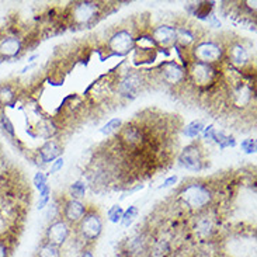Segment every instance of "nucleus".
Masks as SVG:
<instances>
[{"label": "nucleus", "mask_w": 257, "mask_h": 257, "mask_svg": "<svg viewBox=\"0 0 257 257\" xmlns=\"http://www.w3.org/2000/svg\"><path fill=\"white\" fill-rule=\"evenodd\" d=\"M177 200L191 212H204L214 201V193L208 184L202 181H191L184 184L177 193Z\"/></svg>", "instance_id": "1"}, {"label": "nucleus", "mask_w": 257, "mask_h": 257, "mask_svg": "<svg viewBox=\"0 0 257 257\" xmlns=\"http://www.w3.org/2000/svg\"><path fill=\"white\" fill-rule=\"evenodd\" d=\"M190 59L195 62L218 65L225 59V45L212 38H200L188 51Z\"/></svg>", "instance_id": "2"}, {"label": "nucleus", "mask_w": 257, "mask_h": 257, "mask_svg": "<svg viewBox=\"0 0 257 257\" xmlns=\"http://www.w3.org/2000/svg\"><path fill=\"white\" fill-rule=\"evenodd\" d=\"M187 80L195 86L197 89H208L212 87L219 79V68L218 65H208L191 61L188 63L187 68Z\"/></svg>", "instance_id": "3"}, {"label": "nucleus", "mask_w": 257, "mask_h": 257, "mask_svg": "<svg viewBox=\"0 0 257 257\" xmlns=\"http://www.w3.org/2000/svg\"><path fill=\"white\" fill-rule=\"evenodd\" d=\"M103 216L97 208H87V212L76 225V235L83 243H94L103 233Z\"/></svg>", "instance_id": "4"}, {"label": "nucleus", "mask_w": 257, "mask_h": 257, "mask_svg": "<svg viewBox=\"0 0 257 257\" xmlns=\"http://www.w3.org/2000/svg\"><path fill=\"white\" fill-rule=\"evenodd\" d=\"M100 16V5L96 2H76L69 9L70 23L76 27H87Z\"/></svg>", "instance_id": "5"}, {"label": "nucleus", "mask_w": 257, "mask_h": 257, "mask_svg": "<svg viewBox=\"0 0 257 257\" xmlns=\"http://www.w3.org/2000/svg\"><path fill=\"white\" fill-rule=\"evenodd\" d=\"M145 84L146 79L144 73H141L138 70H130L125 75L119 77L115 84V90L121 97L134 98L142 91Z\"/></svg>", "instance_id": "6"}, {"label": "nucleus", "mask_w": 257, "mask_h": 257, "mask_svg": "<svg viewBox=\"0 0 257 257\" xmlns=\"http://www.w3.org/2000/svg\"><path fill=\"white\" fill-rule=\"evenodd\" d=\"M179 163L186 170L190 172H201L204 163H205V156H204V149L200 142H193L186 148H183L179 153Z\"/></svg>", "instance_id": "7"}, {"label": "nucleus", "mask_w": 257, "mask_h": 257, "mask_svg": "<svg viewBox=\"0 0 257 257\" xmlns=\"http://www.w3.org/2000/svg\"><path fill=\"white\" fill-rule=\"evenodd\" d=\"M107 45L112 55L125 56L135 48V35L128 28H119L110 35Z\"/></svg>", "instance_id": "8"}, {"label": "nucleus", "mask_w": 257, "mask_h": 257, "mask_svg": "<svg viewBox=\"0 0 257 257\" xmlns=\"http://www.w3.org/2000/svg\"><path fill=\"white\" fill-rule=\"evenodd\" d=\"M225 59L232 66L244 69L251 65V51L243 41L229 42L225 45Z\"/></svg>", "instance_id": "9"}, {"label": "nucleus", "mask_w": 257, "mask_h": 257, "mask_svg": "<svg viewBox=\"0 0 257 257\" xmlns=\"http://www.w3.org/2000/svg\"><path fill=\"white\" fill-rule=\"evenodd\" d=\"M158 75L162 83L167 86H180L187 82V72L176 61H166L159 66Z\"/></svg>", "instance_id": "10"}, {"label": "nucleus", "mask_w": 257, "mask_h": 257, "mask_svg": "<svg viewBox=\"0 0 257 257\" xmlns=\"http://www.w3.org/2000/svg\"><path fill=\"white\" fill-rule=\"evenodd\" d=\"M70 233H72V226L66 221H63L62 218H59L49 222L45 229L44 240L51 244H55L58 247H62L69 240Z\"/></svg>", "instance_id": "11"}, {"label": "nucleus", "mask_w": 257, "mask_h": 257, "mask_svg": "<svg viewBox=\"0 0 257 257\" xmlns=\"http://www.w3.org/2000/svg\"><path fill=\"white\" fill-rule=\"evenodd\" d=\"M152 240L146 233H135L128 237L124 243V253L126 257H148L151 254Z\"/></svg>", "instance_id": "12"}, {"label": "nucleus", "mask_w": 257, "mask_h": 257, "mask_svg": "<svg viewBox=\"0 0 257 257\" xmlns=\"http://www.w3.org/2000/svg\"><path fill=\"white\" fill-rule=\"evenodd\" d=\"M87 212V205L76 198H66L61 204V218L69 223L70 226H76Z\"/></svg>", "instance_id": "13"}, {"label": "nucleus", "mask_w": 257, "mask_h": 257, "mask_svg": "<svg viewBox=\"0 0 257 257\" xmlns=\"http://www.w3.org/2000/svg\"><path fill=\"white\" fill-rule=\"evenodd\" d=\"M254 97V90L251 87L250 82H243V80H237L232 84L229 90V98L230 103L239 107V108H244L247 105L251 104Z\"/></svg>", "instance_id": "14"}, {"label": "nucleus", "mask_w": 257, "mask_h": 257, "mask_svg": "<svg viewBox=\"0 0 257 257\" xmlns=\"http://www.w3.org/2000/svg\"><path fill=\"white\" fill-rule=\"evenodd\" d=\"M145 131L138 124H126L118 131V139L126 149H137L145 144Z\"/></svg>", "instance_id": "15"}, {"label": "nucleus", "mask_w": 257, "mask_h": 257, "mask_svg": "<svg viewBox=\"0 0 257 257\" xmlns=\"http://www.w3.org/2000/svg\"><path fill=\"white\" fill-rule=\"evenodd\" d=\"M151 37L158 48H172L176 45V27L172 24H160L151 31Z\"/></svg>", "instance_id": "16"}, {"label": "nucleus", "mask_w": 257, "mask_h": 257, "mask_svg": "<svg viewBox=\"0 0 257 257\" xmlns=\"http://www.w3.org/2000/svg\"><path fill=\"white\" fill-rule=\"evenodd\" d=\"M24 51V42L19 35H5L0 38V56L6 59L19 58Z\"/></svg>", "instance_id": "17"}, {"label": "nucleus", "mask_w": 257, "mask_h": 257, "mask_svg": "<svg viewBox=\"0 0 257 257\" xmlns=\"http://www.w3.org/2000/svg\"><path fill=\"white\" fill-rule=\"evenodd\" d=\"M193 233L195 237H198L201 242H207L215 233V222L209 215H204V212H200L195 219L193 226Z\"/></svg>", "instance_id": "18"}, {"label": "nucleus", "mask_w": 257, "mask_h": 257, "mask_svg": "<svg viewBox=\"0 0 257 257\" xmlns=\"http://www.w3.org/2000/svg\"><path fill=\"white\" fill-rule=\"evenodd\" d=\"M62 152V146L59 145L55 139H49V141H47V142L38 149L35 162H37V165H40V163H41V165L52 163L54 160H56L58 158H61Z\"/></svg>", "instance_id": "19"}, {"label": "nucleus", "mask_w": 257, "mask_h": 257, "mask_svg": "<svg viewBox=\"0 0 257 257\" xmlns=\"http://www.w3.org/2000/svg\"><path fill=\"white\" fill-rule=\"evenodd\" d=\"M198 40H200V37L194 28L186 27V26L176 27V47L184 49V51H190Z\"/></svg>", "instance_id": "20"}, {"label": "nucleus", "mask_w": 257, "mask_h": 257, "mask_svg": "<svg viewBox=\"0 0 257 257\" xmlns=\"http://www.w3.org/2000/svg\"><path fill=\"white\" fill-rule=\"evenodd\" d=\"M17 89L12 83H2L0 84V110H3L5 107L13 105L17 101Z\"/></svg>", "instance_id": "21"}, {"label": "nucleus", "mask_w": 257, "mask_h": 257, "mask_svg": "<svg viewBox=\"0 0 257 257\" xmlns=\"http://www.w3.org/2000/svg\"><path fill=\"white\" fill-rule=\"evenodd\" d=\"M34 257H62V247H58L55 244L44 240L35 251Z\"/></svg>", "instance_id": "22"}, {"label": "nucleus", "mask_w": 257, "mask_h": 257, "mask_svg": "<svg viewBox=\"0 0 257 257\" xmlns=\"http://www.w3.org/2000/svg\"><path fill=\"white\" fill-rule=\"evenodd\" d=\"M204 122L200 121V119H197V121H193V122H190L187 125L183 128V134L190 139H195V138H200L201 137L202 131H204Z\"/></svg>", "instance_id": "23"}, {"label": "nucleus", "mask_w": 257, "mask_h": 257, "mask_svg": "<svg viewBox=\"0 0 257 257\" xmlns=\"http://www.w3.org/2000/svg\"><path fill=\"white\" fill-rule=\"evenodd\" d=\"M214 144L219 146L221 151H223L226 148H233V146L236 145V139H235V137L228 135V134H225L223 131H216L215 142Z\"/></svg>", "instance_id": "24"}, {"label": "nucleus", "mask_w": 257, "mask_h": 257, "mask_svg": "<svg viewBox=\"0 0 257 257\" xmlns=\"http://www.w3.org/2000/svg\"><path fill=\"white\" fill-rule=\"evenodd\" d=\"M212 9H214V2H201L195 5V10L193 14L200 20H208Z\"/></svg>", "instance_id": "25"}, {"label": "nucleus", "mask_w": 257, "mask_h": 257, "mask_svg": "<svg viewBox=\"0 0 257 257\" xmlns=\"http://www.w3.org/2000/svg\"><path fill=\"white\" fill-rule=\"evenodd\" d=\"M0 128L10 138H16V128H14L12 119L9 118V115H7L5 110H0Z\"/></svg>", "instance_id": "26"}, {"label": "nucleus", "mask_w": 257, "mask_h": 257, "mask_svg": "<svg viewBox=\"0 0 257 257\" xmlns=\"http://www.w3.org/2000/svg\"><path fill=\"white\" fill-rule=\"evenodd\" d=\"M138 214L139 209L138 207H135V205H131L126 211H124V215H122V219H121L122 226H124V228H130L132 225V222L138 218Z\"/></svg>", "instance_id": "27"}, {"label": "nucleus", "mask_w": 257, "mask_h": 257, "mask_svg": "<svg viewBox=\"0 0 257 257\" xmlns=\"http://www.w3.org/2000/svg\"><path fill=\"white\" fill-rule=\"evenodd\" d=\"M121 126H122V121H121V119L112 118L100 130V132H101L103 135H105V137H108V135H112V134H117V132L121 130Z\"/></svg>", "instance_id": "28"}, {"label": "nucleus", "mask_w": 257, "mask_h": 257, "mask_svg": "<svg viewBox=\"0 0 257 257\" xmlns=\"http://www.w3.org/2000/svg\"><path fill=\"white\" fill-rule=\"evenodd\" d=\"M87 191V184L84 183L83 180H77L75 183H72L70 186V194H72V198H83L84 194Z\"/></svg>", "instance_id": "29"}, {"label": "nucleus", "mask_w": 257, "mask_h": 257, "mask_svg": "<svg viewBox=\"0 0 257 257\" xmlns=\"http://www.w3.org/2000/svg\"><path fill=\"white\" fill-rule=\"evenodd\" d=\"M122 215H124V209H122V207L118 205V204H115V205H112L111 208L108 209V212H107V219L111 223H119L121 222V219H122Z\"/></svg>", "instance_id": "30"}, {"label": "nucleus", "mask_w": 257, "mask_h": 257, "mask_svg": "<svg viewBox=\"0 0 257 257\" xmlns=\"http://www.w3.org/2000/svg\"><path fill=\"white\" fill-rule=\"evenodd\" d=\"M13 251L12 240H9L7 236H0V257H10Z\"/></svg>", "instance_id": "31"}, {"label": "nucleus", "mask_w": 257, "mask_h": 257, "mask_svg": "<svg viewBox=\"0 0 257 257\" xmlns=\"http://www.w3.org/2000/svg\"><path fill=\"white\" fill-rule=\"evenodd\" d=\"M240 149L243 151L246 155H254L257 151V144L254 138H246L242 141L240 144Z\"/></svg>", "instance_id": "32"}, {"label": "nucleus", "mask_w": 257, "mask_h": 257, "mask_svg": "<svg viewBox=\"0 0 257 257\" xmlns=\"http://www.w3.org/2000/svg\"><path fill=\"white\" fill-rule=\"evenodd\" d=\"M215 135H216V130L214 125L205 126L201 134L204 142H208V144H214V142H215Z\"/></svg>", "instance_id": "33"}, {"label": "nucleus", "mask_w": 257, "mask_h": 257, "mask_svg": "<svg viewBox=\"0 0 257 257\" xmlns=\"http://www.w3.org/2000/svg\"><path fill=\"white\" fill-rule=\"evenodd\" d=\"M33 183H34L35 188L40 191L44 186L48 184V176L44 173V172H38V173H35L34 179H33Z\"/></svg>", "instance_id": "34"}, {"label": "nucleus", "mask_w": 257, "mask_h": 257, "mask_svg": "<svg viewBox=\"0 0 257 257\" xmlns=\"http://www.w3.org/2000/svg\"><path fill=\"white\" fill-rule=\"evenodd\" d=\"M63 163H65V160H63L62 156H61V158H58L56 160H54V162H52V165H51V169H49V174H55L58 173L59 170H62Z\"/></svg>", "instance_id": "35"}, {"label": "nucleus", "mask_w": 257, "mask_h": 257, "mask_svg": "<svg viewBox=\"0 0 257 257\" xmlns=\"http://www.w3.org/2000/svg\"><path fill=\"white\" fill-rule=\"evenodd\" d=\"M40 200H51V187L48 184L40 190Z\"/></svg>", "instance_id": "36"}, {"label": "nucleus", "mask_w": 257, "mask_h": 257, "mask_svg": "<svg viewBox=\"0 0 257 257\" xmlns=\"http://www.w3.org/2000/svg\"><path fill=\"white\" fill-rule=\"evenodd\" d=\"M177 176H170V177H167L166 180L163 181V184L160 186V188H169L172 187V186H174L176 183H177Z\"/></svg>", "instance_id": "37"}, {"label": "nucleus", "mask_w": 257, "mask_h": 257, "mask_svg": "<svg viewBox=\"0 0 257 257\" xmlns=\"http://www.w3.org/2000/svg\"><path fill=\"white\" fill-rule=\"evenodd\" d=\"M79 257H96V256H94V253H93L91 249H83Z\"/></svg>", "instance_id": "38"}, {"label": "nucleus", "mask_w": 257, "mask_h": 257, "mask_svg": "<svg viewBox=\"0 0 257 257\" xmlns=\"http://www.w3.org/2000/svg\"><path fill=\"white\" fill-rule=\"evenodd\" d=\"M37 58H38V55H37V54H35V55H33V56H30V58H28V62H34Z\"/></svg>", "instance_id": "39"}, {"label": "nucleus", "mask_w": 257, "mask_h": 257, "mask_svg": "<svg viewBox=\"0 0 257 257\" xmlns=\"http://www.w3.org/2000/svg\"><path fill=\"white\" fill-rule=\"evenodd\" d=\"M216 257H229V256H226V254H221V256H216Z\"/></svg>", "instance_id": "40"}]
</instances>
